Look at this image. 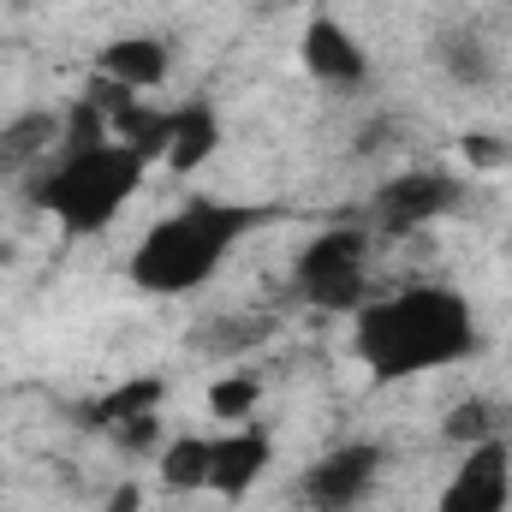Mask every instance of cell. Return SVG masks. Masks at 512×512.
Returning a JSON list of instances; mask_svg holds the SVG:
<instances>
[{"label":"cell","instance_id":"4fadbf2b","mask_svg":"<svg viewBox=\"0 0 512 512\" xmlns=\"http://www.w3.org/2000/svg\"><path fill=\"white\" fill-rule=\"evenodd\" d=\"M209 459H215V441H203V435H173V441L161 447V483L179 489V495H197V489H209Z\"/></svg>","mask_w":512,"mask_h":512},{"label":"cell","instance_id":"9c48e42d","mask_svg":"<svg viewBox=\"0 0 512 512\" xmlns=\"http://www.w3.org/2000/svg\"><path fill=\"white\" fill-rule=\"evenodd\" d=\"M268 459H274V441H268V429L251 417V423H239L233 435H221V441H215L209 489H215V495H227V501H239L256 477L268 471Z\"/></svg>","mask_w":512,"mask_h":512},{"label":"cell","instance_id":"277c9868","mask_svg":"<svg viewBox=\"0 0 512 512\" xmlns=\"http://www.w3.org/2000/svg\"><path fill=\"white\" fill-rule=\"evenodd\" d=\"M364 256H370V233L364 227H328L316 233L304 251H298V292L316 304V310H334V316H358L370 304V280H364Z\"/></svg>","mask_w":512,"mask_h":512},{"label":"cell","instance_id":"ac0fdd59","mask_svg":"<svg viewBox=\"0 0 512 512\" xmlns=\"http://www.w3.org/2000/svg\"><path fill=\"white\" fill-rule=\"evenodd\" d=\"M459 155H465L471 167H483V173L512 167V143L507 137H489V131H465V137H459Z\"/></svg>","mask_w":512,"mask_h":512},{"label":"cell","instance_id":"3957f363","mask_svg":"<svg viewBox=\"0 0 512 512\" xmlns=\"http://www.w3.org/2000/svg\"><path fill=\"white\" fill-rule=\"evenodd\" d=\"M143 173H149V161H143L131 143H120V137L60 143V149L48 155V173L30 185V197H36L66 233L90 239V233H102L131 197H137Z\"/></svg>","mask_w":512,"mask_h":512},{"label":"cell","instance_id":"7c38bea8","mask_svg":"<svg viewBox=\"0 0 512 512\" xmlns=\"http://www.w3.org/2000/svg\"><path fill=\"white\" fill-rule=\"evenodd\" d=\"M161 399H167V382H161V376H131V382L108 387L102 399H90V405H84V423L120 429V423L143 417V411H161Z\"/></svg>","mask_w":512,"mask_h":512},{"label":"cell","instance_id":"2e32d148","mask_svg":"<svg viewBox=\"0 0 512 512\" xmlns=\"http://www.w3.org/2000/svg\"><path fill=\"white\" fill-rule=\"evenodd\" d=\"M256 399H262V382L256 376H221V382L209 387V417H221V423H251L256 417Z\"/></svg>","mask_w":512,"mask_h":512},{"label":"cell","instance_id":"5b68a950","mask_svg":"<svg viewBox=\"0 0 512 512\" xmlns=\"http://www.w3.org/2000/svg\"><path fill=\"white\" fill-rule=\"evenodd\" d=\"M382 477V447L376 441H346L334 453H322L304 483H298V501L310 512H352Z\"/></svg>","mask_w":512,"mask_h":512},{"label":"cell","instance_id":"44dd1931","mask_svg":"<svg viewBox=\"0 0 512 512\" xmlns=\"http://www.w3.org/2000/svg\"><path fill=\"white\" fill-rule=\"evenodd\" d=\"M6 262H12V245H6V239H0V268H6Z\"/></svg>","mask_w":512,"mask_h":512},{"label":"cell","instance_id":"8992f818","mask_svg":"<svg viewBox=\"0 0 512 512\" xmlns=\"http://www.w3.org/2000/svg\"><path fill=\"white\" fill-rule=\"evenodd\" d=\"M453 209H459V179H447L441 167H405L376 191V227L393 239H405V233H417Z\"/></svg>","mask_w":512,"mask_h":512},{"label":"cell","instance_id":"6da1fadb","mask_svg":"<svg viewBox=\"0 0 512 512\" xmlns=\"http://www.w3.org/2000/svg\"><path fill=\"white\" fill-rule=\"evenodd\" d=\"M352 352L370 382H411L477 352V316L453 286H405L393 298H370L352 316Z\"/></svg>","mask_w":512,"mask_h":512},{"label":"cell","instance_id":"8fae6325","mask_svg":"<svg viewBox=\"0 0 512 512\" xmlns=\"http://www.w3.org/2000/svg\"><path fill=\"white\" fill-rule=\"evenodd\" d=\"M215 149H221V114H215L209 102L173 108V137H167V155H161L173 173H197Z\"/></svg>","mask_w":512,"mask_h":512},{"label":"cell","instance_id":"e0dca14e","mask_svg":"<svg viewBox=\"0 0 512 512\" xmlns=\"http://www.w3.org/2000/svg\"><path fill=\"white\" fill-rule=\"evenodd\" d=\"M441 435H447L453 447H477V441H489V435H495V411H489L483 399H465L459 411H447Z\"/></svg>","mask_w":512,"mask_h":512},{"label":"cell","instance_id":"ffe728a7","mask_svg":"<svg viewBox=\"0 0 512 512\" xmlns=\"http://www.w3.org/2000/svg\"><path fill=\"white\" fill-rule=\"evenodd\" d=\"M108 512H143V489H137V483H120L114 501H108Z\"/></svg>","mask_w":512,"mask_h":512},{"label":"cell","instance_id":"5bb4252c","mask_svg":"<svg viewBox=\"0 0 512 512\" xmlns=\"http://www.w3.org/2000/svg\"><path fill=\"white\" fill-rule=\"evenodd\" d=\"M60 137H66V120H54V114H18L12 126L0 131V167L6 161H42V155H54L60 149Z\"/></svg>","mask_w":512,"mask_h":512},{"label":"cell","instance_id":"d6986e66","mask_svg":"<svg viewBox=\"0 0 512 512\" xmlns=\"http://www.w3.org/2000/svg\"><path fill=\"white\" fill-rule=\"evenodd\" d=\"M114 435V447H126V453H149L155 441H161V411H143V417H131L120 429H108Z\"/></svg>","mask_w":512,"mask_h":512},{"label":"cell","instance_id":"30bf717a","mask_svg":"<svg viewBox=\"0 0 512 512\" xmlns=\"http://www.w3.org/2000/svg\"><path fill=\"white\" fill-rule=\"evenodd\" d=\"M167 66H173V48L161 42V36H114L102 54H96V72L102 78H114V84H126V90H155L161 78H167Z\"/></svg>","mask_w":512,"mask_h":512},{"label":"cell","instance_id":"52a82bcc","mask_svg":"<svg viewBox=\"0 0 512 512\" xmlns=\"http://www.w3.org/2000/svg\"><path fill=\"white\" fill-rule=\"evenodd\" d=\"M512 501V447L501 435L465 447V459L453 465L447 489H441V512H507Z\"/></svg>","mask_w":512,"mask_h":512},{"label":"cell","instance_id":"7a4b0ae2","mask_svg":"<svg viewBox=\"0 0 512 512\" xmlns=\"http://www.w3.org/2000/svg\"><path fill=\"white\" fill-rule=\"evenodd\" d=\"M268 221V209H251V203H215V197H191L179 215H167V221H155L143 239H137V251H131V280L143 286V292H161V298H173V292H191V286H203L227 251L256 233Z\"/></svg>","mask_w":512,"mask_h":512},{"label":"cell","instance_id":"ba28073f","mask_svg":"<svg viewBox=\"0 0 512 512\" xmlns=\"http://www.w3.org/2000/svg\"><path fill=\"white\" fill-rule=\"evenodd\" d=\"M298 60H304V72H310L316 84H334V90H358V84L370 78V54H364V42H358L340 18H328V12H316V18L304 24V36H298Z\"/></svg>","mask_w":512,"mask_h":512},{"label":"cell","instance_id":"7402d4cb","mask_svg":"<svg viewBox=\"0 0 512 512\" xmlns=\"http://www.w3.org/2000/svg\"><path fill=\"white\" fill-rule=\"evenodd\" d=\"M507 6H512V0H507Z\"/></svg>","mask_w":512,"mask_h":512},{"label":"cell","instance_id":"9a60e30c","mask_svg":"<svg viewBox=\"0 0 512 512\" xmlns=\"http://www.w3.org/2000/svg\"><path fill=\"white\" fill-rule=\"evenodd\" d=\"M441 66H447V78H459V84H489V78H495V66H489V48H483L471 30H453V36H441Z\"/></svg>","mask_w":512,"mask_h":512}]
</instances>
